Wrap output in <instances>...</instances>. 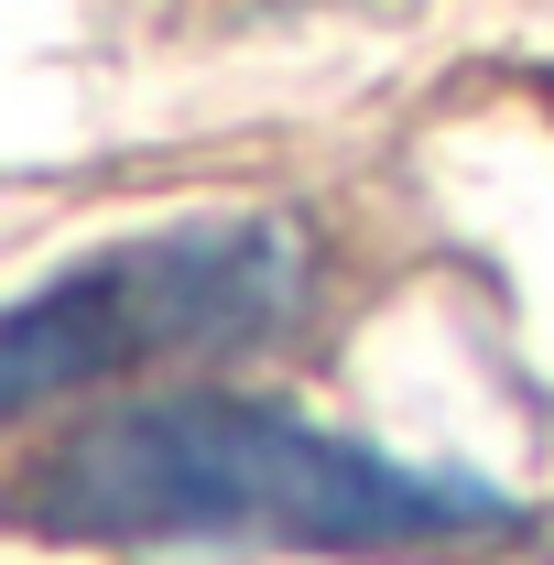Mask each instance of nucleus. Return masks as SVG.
Segmentation results:
<instances>
[{
	"instance_id": "obj_1",
	"label": "nucleus",
	"mask_w": 554,
	"mask_h": 565,
	"mask_svg": "<svg viewBox=\"0 0 554 565\" xmlns=\"http://www.w3.org/2000/svg\"><path fill=\"white\" fill-rule=\"evenodd\" d=\"M22 522L120 555H500L533 511L273 403H120L22 468Z\"/></svg>"
},
{
	"instance_id": "obj_2",
	"label": "nucleus",
	"mask_w": 554,
	"mask_h": 565,
	"mask_svg": "<svg viewBox=\"0 0 554 565\" xmlns=\"http://www.w3.org/2000/svg\"><path fill=\"white\" fill-rule=\"evenodd\" d=\"M316 282V250L294 217H196V228H141L66 262L11 305L0 338V403L44 414L76 392H109L163 359H207L283 327Z\"/></svg>"
}]
</instances>
